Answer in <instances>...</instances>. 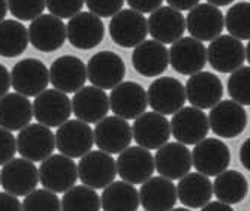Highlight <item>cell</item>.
Wrapping results in <instances>:
<instances>
[{"instance_id": "d590c367", "label": "cell", "mask_w": 250, "mask_h": 211, "mask_svg": "<svg viewBox=\"0 0 250 211\" xmlns=\"http://www.w3.org/2000/svg\"><path fill=\"white\" fill-rule=\"evenodd\" d=\"M226 30L240 41H250V3L240 2L229 8L225 18Z\"/></svg>"}, {"instance_id": "ee69618b", "label": "cell", "mask_w": 250, "mask_h": 211, "mask_svg": "<svg viewBox=\"0 0 250 211\" xmlns=\"http://www.w3.org/2000/svg\"><path fill=\"white\" fill-rule=\"evenodd\" d=\"M20 211L22 210V204L20 202L18 196L9 193V192H2L0 193V211Z\"/></svg>"}, {"instance_id": "ac0fdd59", "label": "cell", "mask_w": 250, "mask_h": 211, "mask_svg": "<svg viewBox=\"0 0 250 211\" xmlns=\"http://www.w3.org/2000/svg\"><path fill=\"white\" fill-rule=\"evenodd\" d=\"M67 41L78 50H92L98 46L105 36V26L101 17L93 12H80L69 18L66 24Z\"/></svg>"}, {"instance_id": "30bf717a", "label": "cell", "mask_w": 250, "mask_h": 211, "mask_svg": "<svg viewBox=\"0 0 250 211\" xmlns=\"http://www.w3.org/2000/svg\"><path fill=\"white\" fill-rule=\"evenodd\" d=\"M95 144V132L83 120H67L56 132V147L72 159L83 157Z\"/></svg>"}, {"instance_id": "8fae6325", "label": "cell", "mask_w": 250, "mask_h": 211, "mask_svg": "<svg viewBox=\"0 0 250 211\" xmlns=\"http://www.w3.org/2000/svg\"><path fill=\"white\" fill-rule=\"evenodd\" d=\"M133 139L135 143L147 148L157 150L165 146L171 138V123L167 120V115L161 112H144L136 117L133 126Z\"/></svg>"}, {"instance_id": "ffe728a7", "label": "cell", "mask_w": 250, "mask_h": 211, "mask_svg": "<svg viewBox=\"0 0 250 211\" xmlns=\"http://www.w3.org/2000/svg\"><path fill=\"white\" fill-rule=\"evenodd\" d=\"M225 27V17L222 11L210 3H199L186 18V29L190 36L201 42H211L222 35Z\"/></svg>"}, {"instance_id": "f546056e", "label": "cell", "mask_w": 250, "mask_h": 211, "mask_svg": "<svg viewBox=\"0 0 250 211\" xmlns=\"http://www.w3.org/2000/svg\"><path fill=\"white\" fill-rule=\"evenodd\" d=\"M33 119V104L21 93H6L0 98V126L15 132L30 125Z\"/></svg>"}, {"instance_id": "e0dca14e", "label": "cell", "mask_w": 250, "mask_h": 211, "mask_svg": "<svg viewBox=\"0 0 250 211\" xmlns=\"http://www.w3.org/2000/svg\"><path fill=\"white\" fill-rule=\"evenodd\" d=\"M210 129L220 138L231 139L241 135L247 126V112L235 101H220L208 114Z\"/></svg>"}, {"instance_id": "5b68a950", "label": "cell", "mask_w": 250, "mask_h": 211, "mask_svg": "<svg viewBox=\"0 0 250 211\" xmlns=\"http://www.w3.org/2000/svg\"><path fill=\"white\" fill-rule=\"evenodd\" d=\"M117 162L109 156V153L98 150H90L78 162V177L83 184L93 189H105L108 184L116 180Z\"/></svg>"}, {"instance_id": "74e56055", "label": "cell", "mask_w": 250, "mask_h": 211, "mask_svg": "<svg viewBox=\"0 0 250 211\" xmlns=\"http://www.w3.org/2000/svg\"><path fill=\"white\" fill-rule=\"evenodd\" d=\"M228 93L232 101L241 105H250V66H241L231 74Z\"/></svg>"}, {"instance_id": "f35d334b", "label": "cell", "mask_w": 250, "mask_h": 211, "mask_svg": "<svg viewBox=\"0 0 250 211\" xmlns=\"http://www.w3.org/2000/svg\"><path fill=\"white\" fill-rule=\"evenodd\" d=\"M45 0H8L9 12L20 21H33L45 11Z\"/></svg>"}, {"instance_id": "d4e9b609", "label": "cell", "mask_w": 250, "mask_h": 211, "mask_svg": "<svg viewBox=\"0 0 250 211\" xmlns=\"http://www.w3.org/2000/svg\"><path fill=\"white\" fill-rule=\"evenodd\" d=\"M156 171L162 177L169 180H180L190 172L193 167L190 150L181 143H167L161 148H157L154 156Z\"/></svg>"}, {"instance_id": "7c38bea8", "label": "cell", "mask_w": 250, "mask_h": 211, "mask_svg": "<svg viewBox=\"0 0 250 211\" xmlns=\"http://www.w3.org/2000/svg\"><path fill=\"white\" fill-rule=\"evenodd\" d=\"M56 148V135L48 126L36 123L22 127L17 136V151L24 159L42 162L53 154Z\"/></svg>"}, {"instance_id": "c3c4849f", "label": "cell", "mask_w": 250, "mask_h": 211, "mask_svg": "<svg viewBox=\"0 0 250 211\" xmlns=\"http://www.w3.org/2000/svg\"><path fill=\"white\" fill-rule=\"evenodd\" d=\"M204 211H232V205L231 204H226L222 201H214V202H208L202 207Z\"/></svg>"}, {"instance_id": "d6986e66", "label": "cell", "mask_w": 250, "mask_h": 211, "mask_svg": "<svg viewBox=\"0 0 250 211\" xmlns=\"http://www.w3.org/2000/svg\"><path fill=\"white\" fill-rule=\"evenodd\" d=\"M93 132L95 144L98 146V148L109 154L122 153L130 146L133 139L130 125L119 115H106L105 119L98 122Z\"/></svg>"}, {"instance_id": "603a6c76", "label": "cell", "mask_w": 250, "mask_h": 211, "mask_svg": "<svg viewBox=\"0 0 250 211\" xmlns=\"http://www.w3.org/2000/svg\"><path fill=\"white\" fill-rule=\"evenodd\" d=\"M87 81V66L77 57L66 54L56 59L50 67V83L63 93H77Z\"/></svg>"}, {"instance_id": "52a82bcc", "label": "cell", "mask_w": 250, "mask_h": 211, "mask_svg": "<svg viewBox=\"0 0 250 211\" xmlns=\"http://www.w3.org/2000/svg\"><path fill=\"white\" fill-rule=\"evenodd\" d=\"M147 98L153 111L164 115L175 114L188 101L186 87L174 77H161L154 80L147 90Z\"/></svg>"}, {"instance_id": "f1b7e54d", "label": "cell", "mask_w": 250, "mask_h": 211, "mask_svg": "<svg viewBox=\"0 0 250 211\" xmlns=\"http://www.w3.org/2000/svg\"><path fill=\"white\" fill-rule=\"evenodd\" d=\"M177 187L167 177H150L141 184L140 202L147 211H168L177 204Z\"/></svg>"}, {"instance_id": "7dc6e473", "label": "cell", "mask_w": 250, "mask_h": 211, "mask_svg": "<svg viewBox=\"0 0 250 211\" xmlns=\"http://www.w3.org/2000/svg\"><path fill=\"white\" fill-rule=\"evenodd\" d=\"M240 160H241V165L250 172V138L244 141L240 148Z\"/></svg>"}, {"instance_id": "e575fe53", "label": "cell", "mask_w": 250, "mask_h": 211, "mask_svg": "<svg viewBox=\"0 0 250 211\" xmlns=\"http://www.w3.org/2000/svg\"><path fill=\"white\" fill-rule=\"evenodd\" d=\"M102 208L101 198L93 187L81 184L72 186L62 198V210L64 211H98Z\"/></svg>"}, {"instance_id": "f907efd6", "label": "cell", "mask_w": 250, "mask_h": 211, "mask_svg": "<svg viewBox=\"0 0 250 211\" xmlns=\"http://www.w3.org/2000/svg\"><path fill=\"white\" fill-rule=\"evenodd\" d=\"M210 5H214V6H226V5H231L234 0H207Z\"/></svg>"}, {"instance_id": "cb8c5ba5", "label": "cell", "mask_w": 250, "mask_h": 211, "mask_svg": "<svg viewBox=\"0 0 250 211\" xmlns=\"http://www.w3.org/2000/svg\"><path fill=\"white\" fill-rule=\"evenodd\" d=\"M132 64L143 77L154 78L162 75L169 64V51L165 43L156 39L141 42L132 53Z\"/></svg>"}, {"instance_id": "2e32d148", "label": "cell", "mask_w": 250, "mask_h": 211, "mask_svg": "<svg viewBox=\"0 0 250 211\" xmlns=\"http://www.w3.org/2000/svg\"><path fill=\"white\" fill-rule=\"evenodd\" d=\"M207 59V48L204 46V42L195 38H180L169 48V63L175 72L181 75H193L198 74L206 67Z\"/></svg>"}, {"instance_id": "bcb514c9", "label": "cell", "mask_w": 250, "mask_h": 211, "mask_svg": "<svg viewBox=\"0 0 250 211\" xmlns=\"http://www.w3.org/2000/svg\"><path fill=\"white\" fill-rule=\"evenodd\" d=\"M168 5L178 9V11H190L196 5H199V0H167Z\"/></svg>"}, {"instance_id": "7402d4cb", "label": "cell", "mask_w": 250, "mask_h": 211, "mask_svg": "<svg viewBox=\"0 0 250 211\" xmlns=\"http://www.w3.org/2000/svg\"><path fill=\"white\" fill-rule=\"evenodd\" d=\"M154 169L153 154L141 146L127 147L117 159V172L120 178L130 184H143L153 175Z\"/></svg>"}, {"instance_id": "ab89813d", "label": "cell", "mask_w": 250, "mask_h": 211, "mask_svg": "<svg viewBox=\"0 0 250 211\" xmlns=\"http://www.w3.org/2000/svg\"><path fill=\"white\" fill-rule=\"evenodd\" d=\"M47 9L59 18H72L81 12L85 0H45Z\"/></svg>"}, {"instance_id": "8d00e7d4", "label": "cell", "mask_w": 250, "mask_h": 211, "mask_svg": "<svg viewBox=\"0 0 250 211\" xmlns=\"http://www.w3.org/2000/svg\"><path fill=\"white\" fill-rule=\"evenodd\" d=\"M22 210L24 211H57L62 210V201L57 193L48 189H35L26 199L22 201Z\"/></svg>"}, {"instance_id": "83f0119b", "label": "cell", "mask_w": 250, "mask_h": 211, "mask_svg": "<svg viewBox=\"0 0 250 211\" xmlns=\"http://www.w3.org/2000/svg\"><path fill=\"white\" fill-rule=\"evenodd\" d=\"M148 33L162 43H174L186 30V18L172 6H161L148 17Z\"/></svg>"}, {"instance_id": "4316f807", "label": "cell", "mask_w": 250, "mask_h": 211, "mask_svg": "<svg viewBox=\"0 0 250 211\" xmlns=\"http://www.w3.org/2000/svg\"><path fill=\"white\" fill-rule=\"evenodd\" d=\"M186 96L192 106L199 109L213 108L223 96L222 81L213 72L193 74L186 83Z\"/></svg>"}, {"instance_id": "6da1fadb", "label": "cell", "mask_w": 250, "mask_h": 211, "mask_svg": "<svg viewBox=\"0 0 250 211\" xmlns=\"http://www.w3.org/2000/svg\"><path fill=\"white\" fill-rule=\"evenodd\" d=\"M78 165L66 154H51L39 167V183L54 193H64L78 180Z\"/></svg>"}, {"instance_id": "277c9868", "label": "cell", "mask_w": 250, "mask_h": 211, "mask_svg": "<svg viewBox=\"0 0 250 211\" xmlns=\"http://www.w3.org/2000/svg\"><path fill=\"white\" fill-rule=\"evenodd\" d=\"M126 64L114 51H99L87 63V80L102 90H112L123 83Z\"/></svg>"}, {"instance_id": "816d5d0a", "label": "cell", "mask_w": 250, "mask_h": 211, "mask_svg": "<svg viewBox=\"0 0 250 211\" xmlns=\"http://www.w3.org/2000/svg\"><path fill=\"white\" fill-rule=\"evenodd\" d=\"M246 60H247L249 64H250V41H249V43H247V46H246Z\"/></svg>"}, {"instance_id": "7bdbcfd3", "label": "cell", "mask_w": 250, "mask_h": 211, "mask_svg": "<svg viewBox=\"0 0 250 211\" xmlns=\"http://www.w3.org/2000/svg\"><path fill=\"white\" fill-rule=\"evenodd\" d=\"M126 2L130 6V9H133L136 12H141V14L150 12L151 14L162 6L164 0H126Z\"/></svg>"}, {"instance_id": "9c48e42d", "label": "cell", "mask_w": 250, "mask_h": 211, "mask_svg": "<svg viewBox=\"0 0 250 211\" xmlns=\"http://www.w3.org/2000/svg\"><path fill=\"white\" fill-rule=\"evenodd\" d=\"M193 167L198 172L216 177L231 165V150L223 141L216 138H204L192 153Z\"/></svg>"}, {"instance_id": "681fc988", "label": "cell", "mask_w": 250, "mask_h": 211, "mask_svg": "<svg viewBox=\"0 0 250 211\" xmlns=\"http://www.w3.org/2000/svg\"><path fill=\"white\" fill-rule=\"evenodd\" d=\"M8 14V0H0V22L5 20Z\"/></svg>"}, {"instance_id": "ba28073f", "label": "cell", "mask_w": 250, "mask_h": 211, "mask_svg": "<svg viewBox=\"0 0 250 211\" xmlns=\"http://www.w3.org/2000/svg\"><path fill=\"white\" fill-rule=\"evenodd\" d=\"M0 184L5 192L15 196H26L39 184V169L35 167V162L29 159H11L0 171Z\"/></svg>"}, {"instance_id": "b9f144b4", "label": "cell", "mask_w": 250, "mask_h": 211, "mask_svg": "<svg viewBox=\"0 0 250 211\" xmlns=\"http://www.w3.org/2000/svg\"><path fill=\"white\" fill-rule=\"evenodd\" d=\"M17 153V138L11 130L0 126V167H3Z\"/></svg>"}, {"instance_id": "1f68e13d", "label": "cell", "mask_w": 250, "mask_h": 211, "mask_svg": "<svg viewBox=\"0 0 250 211\" xmlns=\"http://www.w3.org/2000/svg\"><path fill=\"white\" fill-rule=\"evenodd\" d=\"M102 210L105 211H136L140 208V190L127 181H112L101 196Z\"/></svg>"}, {"instance_id": "7a4b0ae2", "label": "cell", "mask_w": 250, "mask_h": 211, "mask_svg": "<svg viewBox=\"0 0 250 211\" xmlns=\"http://www.w3.org/2000/svg\"><path fill=\"white\" fill-rule=\"evenodd\" d=\"M148 35V21L144 14L133 9H122L109 22V36L123 48H133L146 41Z\"/></svg>"}, {"instance_id": "9a60e30c", "label": "cell", "mask_w": 250, "mask_h": 211, "mask_svg": "<svg viewBox=\"0 0 250 211\" xmlns=\"http://www.w3.org/2000/svg\"><path fill=\"white\" fill-rule=\"evenodd\" d=\"M207 59L210 66L220 74H231L240 69L246 62V46L234 36L220 35L207 46Z\"/></svg>"}, {"instance_id": "836d02e7", "label": "cell", "mask_w": 250, "mask_h": 211, "mask_svg": "<svg viewBox=\"0 0 250 211\" xmlns=\"http://www.w3.org/2000/svg\"><path fill=\"white\" fill-rule=\"evenodd\" d=\"M249 192V183L246 177L238 171H223L216 175L213 184V193L216 198L226 204H240Z\"/></svg>"}, {"instance_id": "8992f818", "label": "cell", "mask_w": 250, "mask_h": 211, "mask_svg": "<svg viewBox=\"0 0 250 211\" xmlns=\"http://www.w3.org/2000/svg\"><path fill=\"white\" fill-rule=\"evenodd\" d=\"M72 114V102L66 93L57 88H47L35 98L33 115L38 123L48 127H59L69 120Z\"/></svg>"}, {"instance_id": "60d3db41", "label": "cell", "mask_w": 250, "mask_h": 211, "mask_svg": "<svg viewBox=\"0 0 250 211\" xmlns=\"http://www.w3.org/2000/svg\"><path fill=\"white\" fill-rule=\"evenodd\" d=\"M126 0H85V5L90 12L101 18L114 17L122 11Z\"/></svg>"}, {"instance_id": "5bb4252c", "label": "cell", "mask_w": 250, "mask_h": 211, "mask_svg": "<svg viewBox=\"0 0 250 211\" xmlns=\"http://www.w3.org/2000/svg\"><path fill=\"white\" fill-rule=\"evenodd\" d=\"M11 83L17 93L38 96L50 84V69L38 59L20 60L11 70Z\"/></svg>"}, {"instance_id": "4dcf8cb0", "label": "cell", "mask_w": 250, "mask_h": 211, "mask_svg": "<svg viewBox=\"0 0 250 211\" xmlns=\"http://www.w3.org/2000/svg\"><path fill=\"white\" fill-rule=\"evenodd\" d=\"M177 196L186 208L199 210L210 202L213 196V184L207 175L201 172H189L180 178Z\"/></svg>"}, {"instance_id": "3957f363", "label": "cell", "mask_w": 250, "mask_h": 211, "mask_svg": "<svg viewBox=\"0 0 250 211\" xmlns=\"http://www.w3.org/2000/svg\"><path fill=\"white\" fill-rule=\"evenodd\" d=\"M210 130L208 117L196 106H183L171 119V133L185 146H196L204 138H207Z\"/></svg>"}, {"instance_id": "484cf974", "label": "cell", "mask_w": 250, "mask_h": 211, "mask_svg": "<svg viewBox=\"0 0 250 211\" xmlns=\"http://www.w3.org/2000/svg\"><path fill=\"white\" fill-rule=\"evenodd\" d=\"M109 109V96H106L105 90L96 85L80 88L72 98V112L78 120L88 125L105 119Z\"/></svg>"}, {"instance_id": "f6af8a7d", "label": "cell", "mask_w": 250, "mask_h": 211, "mask_svg": "<svg viewBox=\"0 0 250 211\" xmlns=\"http://www.w3.org/2000/svg\"><path fill=\"white\" fill-rule=\"evenodd\" d=\"M11 85H12V83H11L9 70L6 69V66H3L2 63H0V98L6 95L11 88Z\"/></svg>"}, {"instance_id": "4fadbf2b", "label": "cell", "mask_w": 250, "mask_h": 211, "mask_svg": "<svg viewBox=\"0 0 250 211\" xmlns=\"http://www.w3.org/2000/svg\"><path fill=\"white\" fill-rule=\"evenodd\" d=\"M148 106V98L144 87L135 81L120 83L111 90L109 108L125 120H135L146 112Z\"/></svg>"}, {"instance_id": "d6a6232c", "label": "cell", "mask_w": 250, "mask_h": 211, "mask_svg": "<svg viewBox=\"0 0 250 211\" xmlns=\"http://www.w3.org/2000/svg\"><path fill=\"white\" fill-rule=\"evenodd\" d=\"M29 29L17 20H3L0 22V56L18 57L27 50Z\"/></svg>"}, {"instance_id": "44dd1931", "label": "cell", "mask_w": 250, "mask_h": 211, "mask_svg": "<svg viewBox=\"0 0 250 211\" xmlns=\"http://www.w3.org/2000/svg\"><path fill=\"white\" fill-rule=\"evenodd\" d=\"M66 38V24L62 21V18L53 14H42L32 21L29 27V39L32 45L42 53H53L62 48Z\"/></svg>"}]
</instances>
